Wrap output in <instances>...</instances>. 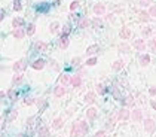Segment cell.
<instances>
[{
    "instance_id": "cell-54",
    "label": "cell",
    "mask_w": 156,
    "mask_h": 137,
    "mask_svg": "<svg viewBox=\"0 0 156 137\" xmlns=\"http://www.w3.org/2000/svg\"><path fill=\"white\" fill-rule=\"evenodd\" d=\"M0 137H5V136H0Z\"/></svg>"
},
{
    "instance_id": "cell-45",
    "label": "cell",
    "mask_w": 156,
    "mask_h": 137,
    "mask_svg": "<svg viewBox=\"0 0 156 137\" xmlns=\"http://www.w3.org/2000/svg\"><path fill=\"white\" fill-rule=\"evenodd\" d=\"M152 2H153V0H140V5L141 6H149Z\"/></svg>"
},
{
    "instance_id": "cell-17",
    "label": "cell",
    "mask_w": 156,
    "mask_h": 137,
    "mask_svg": "<svg viewBox=\"0 0 156 137\" xmlns=\"http://www.w3.org/2000/svg\"><path fill=\"white\" fill-rule=\"evenodd\" d=\"M63 125H64V119H63L61 116H58V118L54 119V124H52V127H54L55 130H61Z\"/></svg>"
},
{
    "instance_id": "cell-43",
    "label": "cell",
    "mask_w": 156,
    "mask_h": 137,
    "mask_svg": "<svg viewBox=\"0 0 156 137\" xmlns=\"http://www.w3.org/2000/svg\"><path fill=\"white\" fill-rule=\"evenodd\" d=\"M94 137H107V133L104 131V130H101V131H97V133H95Z\"/></svg>"
},
{
    "instance_id": "cell-8",
    "label": "cell",
    "mask_w": 156,
    "mask_h": 137,
    "mask_svg": "<svg viewBox=\"0 0 156 137\" xmlns=\"http://www.w3.org/2000/svg\"><path fill=\"white\" fill-rule=\"evenodd\" d=\"M131 116H132V121H135V122L143 121V110L141 109H134L132 113H131Z\"/></svg>"
},
{
    "instance_id": "cell-9",
    "label": "cell",
    "mask_w": 156,
    "mask_h": 137,
    "mask_svg": "<svg viewBox=\"0 0 156 137\" xmlns=\"http://www.w3.org/2000/svg\"><path fill=\"white\" fill-rule=\"evenodd\" d=\"M97 107H89L86 110V118H88V121H94V119H97Z\"/></svg>"
},
{
    "instance_id": "cell-38",
    "label": "cell",
    "mask_w": 156,
    "mask_h": 137,
    "mask_svg": "<svg viewBox=\"0 0 156 137\" xmlns=\"http://www.w3.org/2000/svg\"><path fill=\"white\" fill-rule=\"evenodd\" d=\"M149 46H150V49L153 51V52L156 54V39H152V40L149 42Z\"/></svg>"
},
{
    "instance_id": "cell-51",
    "label": "cell",
    "mask_w": 156,
    "mask_h": 137,
    "mask_svg": "<svg viewBox=\"0 0 156 137\" xmlns=\"http://www.w3.org/2000/svg\"><path fill=\"white\" fill-rule=\"evenodd\" d=\"M39 106H42V104H45V100H39V101H36Z\"/></svg>"
},
{
    "instance_id": "cell-50",
    "label": "cell",
    "mask_w": 156,
    "mask_h": 137,
    "mask_svg": "<svg viewBox=\"0 0 156 137\" xmlns=\"http://www.w3.org/2000/svg\"><path fill=\"white\" fill-rule=\"evenodd\" d=\"M70 33V27H64V34H68Z\"/></svg>"
},
{
    "instance_id": "cell-29",
    "label": "cell",
    "mask_w": 156,
    "mask_h": 137,
    "mask_svg": "<svg viewBox=\"0 0 156 137\" xmlns=\"http://www.w3.org/2000/svg\"><path fill=\"white\" fill-rule=\"evenodd\" d=\"M22 9V0H14V11L20 12Z\"/></svg>"
},
{
    "instance_id": "cell-32",
    "label": "cell",
    "mask_w": 156,
    "mask_h": 137,
    "mask_svg": "<svg viewBox=\"0 0 156 137\" xmlns=\"http://www.w3.org/2000/svg\"><path fill=\"white\" fill-rule=\"evenodd\" d=\"M153 33V30H152V27H144L143 30H141V34H143V36L144 37H149L150 36V34Z\"/></svg>"
},
{
    "instance_id": "cell-36",
    "label": "cell",
    "mask_w": 156,
    "mask_h": 137,
    "mask_svg": "<svg viewBox=\"0 0 156 137\" xmlns=\"http://www.w3.org/2000/svg\"><path fill=\"white\" fill-rule=\"evenodd\" d=\"M106 91H107V90H106V87H104L103 83H98V85H97V92H98V94H101V96H103V94H106Z\"/></svg>"
},
{
    "instance_id": "cell-22",
    "label": "cell",
    "mask_w": 156,
    "mask_h": 137,
    "mask_svg": "<svg viewBox=\"0 0 156 137\" xmlns=\"http://www.w3.org/2000/svg\"><path fill=\"white\" fill-rule=\"evenodd\" d=\"M150 18H152V16L149 15V12H144V11H141L140 14H138V20H140V21H143V22H149V21H150Z\"/></svg>"
},
{
    "instance_id": "cell-21",
    "label": "cell",
    "mask_w": 156,
    "mask_h": 137,
    "mask_svg": "<svg viewBox=\"0 0 156 137\" xmlns=\"http://www.w3.org/2000/svg\"><path fill=\"white\" fill-rule=\"evenodd\" d=\"M89 22L92 24V27H95V28H103V20L100 18V16H95V18L91 20Z\"/></svg>"
},
{
    "instance_id": "cell-15",
    "label": "cell",
    "mask_w": 156,
    "mask_h": 137,
    "mask_svg": "<svg viewBox=\"0 0 156 137\" xmlns=\"http://www.w3.org/2000/svg\"><path fill=\"white\" fill-rule=\"evenodd\" d=\"M100 51V46L98 45H91V46H88V49H86V55L88 57H92V55H95Z\"/></svg>"
},
{
    "instance_id": "cell-31",
    "label": "cell",
    "mask_w": 156,
    "mask_h": 137,
    "mask_svg": "<svg viewBox=\"0 0 156 137\" xmlns=\"http://www.w3.org/2000/svg\"><path fill=\"white\" fill-rule=\"evenodd\" d=\"M88 24H89V20L86 18V16H82V18L79 20V27H80V28L88 27Z\"/></svg>"
},
{
    "instance_id": "cell-52",
    "label": "cell",
    "mask_w": 156,
    "mask_h": 137,
    "mask_svg": "<svg viewBox=\"0 0 156 137\" xmlns=\"http://www.w3.org/2000/svg\"><path fill=\"white\" fill-rule=\"evenodd\" d=\"M3 18H5V14H3V12H0V21H2Z\"/></svg>"
},
{
    "instance_id": "cell-16",
    "label": "cell",
    "mask_w": 156,
    "mask_h": 137,
    "mask_svg": "<svg viewBox=\"0 0 156 137\" xmlns=\"http://www.w3.org/2000/svg\"><path fill=\"white\" fill-rule=\"evenodd\" d=\"M64 94H66V88L63 87V85H59V87H55V90H54V96H55L57 98H61Z\"/></svg>"
},
{
    "instance_id": "cell-35",
    "label": "cell",
    "mask_w": 156,
    "mask_h": 137,
    "mask_svg": "<svg viewBox=\"0 0 156 137\" xmlns=\"http://www.w3.org/2000/svg\"><path fill=\"white\" fill-rule=\"evenodd\" d=\"M34 33H36V25H34V24H30L28 27H27V34H28V36H33Z\"/></svg>"
},
{
    "instance_id": "cell-19",
    "label": "cell",
    "mask_w": 156,
    "mask_h": 137,
    "mask_svg": "<svg viewBox=\"0 0 156 137\" xmlns=\"http://www.w3.org/2000/svg\"><path fill=\"white\" fill-rule=\"evenodd\" d=\"M34 46H36V49L39 51V52H45V51L48 49V43L46 42H42V40H37Z\"/></svg>"
},
{
    "instance_id": "cell-53",
    "label": "cell",
    "mask_w": 156,
    "mask_h": 137,
    "mask_svg": "<svg viewBox=\"0 0 156 137\" xmlns=\"http://www.w3.org/2000/svg\"><path fill=\"white\" fill-rule=\"evenodd\" d=\"M3 97H5V92H3V91H0V98H3Z\"/></svg>"
},
{
    "instance_id": "cell-30",
    "label": "cell",
    "mask_w": 156,
    "mask_h": 137,
    "mask_svg": "<svg viewBox=\"0 0 156 137\" xmlns=\"http://www.w3.org/2000/svg\"><path fill=\"white\" fill-rule=\"evenodd\" d=\"M18 116V112L16 110H11V113L7 115V118H6V122H14V119Z\"/></svg>"
},
{
    "instance_id": "cell-24",
    "label": "cell",
    "mask_w": 156,
    "mask_h": 137,
    "mask_svg": "<svg viewBox=\"0 0 156 137\" xmlns=\"http://www.w3.org/2000/svg\"><path fill=\"white\" fill-rule=\"evenodd\" d=\"M59 22L58 21H54V22H51V25H49V31L52 33V34H55V33H58V30H59Z\"/></svg>"
},
{
    "instance_id": "cell-25",
    "label": "cell",
    "mask_w": 156,
    "mask_h": 137,
    "mask_svg": "<svg viewBox=\"0 0 156 137\" xmlns=\"http://www.w3.org/2000/svg\"><path fill=\"white\" fill-rule=\"evenodd\" d=\"M115 122H116V113L110 115V118L107 119V124H106V128H113L115 127Z\"/></svg>"
},
{
    "instance_id": "cell-20",
    "label": "cell",
    "mask_w": 156,
    "mask_h": 137,
    "mask_svg": "<svg viewBox=\"0 0 156 137\" xmlns=\"http://www.w3.org/2000/svg\"><path fill=\"white\" fill-rule=\"evenodd\" d=\"M12 34H14V37H15V39H22V37L25 36V30H24L22 27H20V28H15Z\"/></svg>"
},
{
    "instance_id": "cell-14",
    "label": "cell",
    "mask_w": 156,
    "mask_h": 137,
    "mask_svg": "<svg viewBox=\"0 0 156 137\" xmlns=\"http://www.w3.org/2000/svg\"><path fill=\"white\" fill-rule=\"evenodd\" d=\"M134 48H135L137 51H144V49H146V42H144V39H137V40L134 42Z\"/></svg>"
},
{
    "instance_id": "cell-39",
    "label": "cell",
    "mask_w": 156,
    "mask_h": 137,
    "mask_svg": "<svg viewBox=\"0 0 156 137\" xmlns=\"http://www.w3.org/2000/svg\"><path fill=\"white\" fill-rule=\"evenodd\" d=\"M77 7H79V2H77V0H74V2H72L70 3V11L73 12V11H76Z\"/></svg>"
},
{
    "instance_id": "cell-5",
    "label": "cell",
    "mask_w": 156,
    "mask_h": 137,
    "mask_svg": "<svg viewBox=\"0 0 156 137\" xmlns=\"http://www.w3.org/2000/svg\"><path fill=\"white\" fill-rule=\"evenodd\" d=\"M155 128H156V122L153 121V119H144V130L147 133H153L155 131Z\"/></svg>"
},
{
    "instance_id": "cell-37",
    "label": "cell",
    "mask_w": 156,
    "mask_h": 137,
    "mask_svg": "<svg viewBox=\"0 0 156 137\" xmlns=\"http://www.w3.org/2000/svg\"><path fill=\"white\" fill-rule=\"evenodd\" d=\"M124 103L126 106H134V98L132 97H126L125 100H124Z\"/></svg>"
},
{
    "instance_id": "cell-27",
    "label": "cell",
    "mask_w": 156,
    "mask_h": 137,
    "mask_svg": "<svg viewBox=\"0 0 156 137\" xmlns=\"http://www.w3.org/2000/svg\"><path fill=\"white\" fill-rule=\"evenodd\" d=\"M39 137H49V128L48 127H40Z\"/></svg>"
},
{
    "instance_id": "cell-40",
    "label": "cell",
    "mask_w": 156,
    "mask_h": 137,
    "mask_svg": "<svg viewBox=\"0 0 156 137\" xmlns=\"http://www.w3.org/2000/svg\"><path fill=\"white\" fill-rule=\"evenodd\" d=\"M7 97H9L11 100H15V97H16V92L14 91V88H11L9 91H7Z\"/></svg>"
},
{
    "instance_id": "cell-23",
    "label": "cell",
    "mask_w": 156,
    "mask_h": 137,
    "mask_svg": "<svg viewBox=\"0 0 156 137\" xmlns=\"http://www.w3.org/2000/svg\"><path fill=\"white\" fill-rule=\"evenodd\" d=\"M22 79H24V75H22V72H21V73H16V75H14V78H12V85H20V83L22 82Z\"/></svg>"
},
{
    "instance_id": "cell-10",
    "label": "cell",
    "mask_w": 156,
    "mask_h": 137,
    "mask_svg": "<svg viewBox=\"0 0 156 137\" xmlns=\"http://www.w3.org/2000/svg\"><path fill=\"white\" fill-rule=\"evenodd\" d=\"M45 66H46V61H45V60H42V58H39L34 63H31V67L34 68V70H42Z\"/></svg>"
},
{
    "instance_id": "cell-13",
    "label": "cell",
    "mask_w": 156,
    "mask_h": 137,
    "mask_svg": "<svg viewBox=\"0 0 156 137\" xmlns=\"http://www.w3.org/2000/svg\"><path fill=\"white\" fill-rule=\"evenodd\" d=\"M83 100H85V103L92 104V103H95V100H97V94H95V92H86Z\"/></svg>"
},
{
    "instance_id": "cell-1",
    "label": "cell",
    "mask_w": 156,
    "mask_h": 137,
    "mask_svg": "<svg viewBox=\"0 0 156 137\" xmlns=\"http://www.w3.org/2000/svg\"><path fill=\"white\" fill-rule=\"evenodd\" d=\"M89 130L88 124H86L85 121H76L73 125H72V137H80L83 134H86Z\"/></svg>"
},
{
    "instance_id": "cell-3",
    "label": "cell",
    "mask_w": 156,
    "mask_h": 137,
    "mask_svg": "<svg viewBox=\"0 0 156 137\" xmlns=\"http://www.w3.org/2000/svg\"><path fill=\"white\" fill-rule=\"evenodd\" d=\"M25 67H27V61L25 60H18L15 64H14V72H16V73H21V72H24L25 70Z\"/></svg>"
},
{
    "instance_id": "cell-34",
    "label": "cell",
    "mask_w": 156,
    "mask_h": 137,
    "mask_svg": "<svg viewBox=\"0 0 156 137\" xmlns=\"http://www.w3.org/2000/svg\"><path fill=\"white\" fill-rule=\"evenodd\" d=\"M85 64L86 66H95V64H97V57H91V58H88V60H86V61H85Z\"/></svg>"
},
{
    "instance_id": "cell-12",
    "label": "cell",
    "mask_w": 156,
    "mask_h": 137,
    "mask_svg": "<svg viewBox=\"0 0 156 137\" xmlns=\"http://www.w3.org/2000/svg\"><path fill=\"white\" fill-rule=\"evenodd\" d=\"M125 66V61L124 60H116V61L111 64V68H113V72H120Z\"/></svg>"
},
{
    "instance_id": "cell-41",
    "label": "cell",
    "mask_w": 156,
    "mask_h": 137,
    "mask_svg": "<svg viewBox=\"0 0 156 137\" xmlns=\"http://www.w3.org/2000/svg\"><path fill=\"white\" fill-rule=\"evenodd\" d=\"M149 15L153 16V18L156 16V5H152V6H150V9H149Z\"/></svg>"
},
{
    "instance_id": "cell-7",
    "label": "cell",
    "mask_w": 156,
    "mask_h": 137,
    "mask_svg": "<svg viewBox=\"0 0 156 137\" xmlns=\"http://www.w3.org/2000/svg\"><path fill=\"white\" fill-rule=\"evenodd\" d=\"M119 36H120V39H124V40L131 39L132 31H131V28H128V27H122V30L119 31Z\"/></svg>"
},
{
    "instance_id": "cell-44",
    "label": "cell",
    "mask_w": 156,
    "mask_h": 137,
    "mask_svg": "<svg viewBox=\"0 0 156 137\" xmlns=\"http://www.w3.org/2000/svg\"><path fill=\"white\" fill-rule=\"evenodd\" d=\"M34 103H36V100H34V98H25V100H24V104H27V106L34 104Z\"/></svg>"
},
{
    "instance_id": "cell-18",
    "label": "cell",
    "mask_w": 156,
    "mask_h": 137,
    "mask_svg": "<svg viewBox=\"0 0 156 137\" xmlns=\"http://www.w3.org/2000/svg\"><path fill=\"white\" fill-rule=\"evenodd\" d=\"M140 66H143V67H146V66H149V63H150V55H147V54H141L140 55Z\"/></svg>"
},
{
    "instance_id": "cell-48",
    "label": "cell",
    "mask_w": 156,
    "mask_h": 137,
    "mask_svg": "<svg viewBox=\"0 0 156 137\" xmlns=\"http://www.w3.org/2000/svg\"><path fill=\"white\" fill-rule=\"evenodd\" d=\"M72 63H73V66H77V64L80 63V58H79V57H76V58H73V60H72Z\"/></svg>"
},
{
    "instance_id": "cell-49",
    "label": "cell",
    "mask_w": 156,
    "mask_h": 137,
    "mask_svg": "<svg viewBox=\"0 0 156 137\" xmlns=\"http://www.w3.org/2000/svg\"><path fill=\"white\" fill-rule=\"evenodd\" d=\"M150 106H152V107L156 110V101H155V100H152V101H150Z\"/></svg>"
},
{
    "instance_id": "cell-33",
    "label": "cell",
    "mask_w": 156,
    "mask_h": 137,
    "mask_svg": "<svg viewBox=\"0 0 156 137\" xmlns=\"http://www.w3.org/2000/svg\"><path fill=\"white\" fill-rule=\"evenodd\" d=\"M119 52H124V54L129 52V45H126V43H120V45H119Z\"/></svg>"
},
{
    "instance_id": "cell-11",
    "label": "cell",
    "mask_w": 156,
    "mask_h": 137,
    "mask_svg": "<svg viewBox=\"0 0 156 137\" xmlns=\"http://www.w3.org/2000/svg\"><path fill=\"white\" fill-rule=\"evenodd\" d=\"M68 43H70V39H68V34H63V36H61V39H59V42H58L59 48H61V49H66V48L68 46Z\"/></svg>"
},
{
    "instance_id": "cell-6",
    "label": "cell",
    "mask_w": 156,
    "mask_h": 137,
    "mask_svg": "<svg viewBox=\"0 0 156 137\" xmlns=\"http://www.w3.org/2000/svg\"><path fill=\"white\" fill-rule=\"evenodd\" d=\"M68 83H70L73 88L80 87V85H82V76H80V75H74V76H72L70 81H68Z\"/></svg>"
},
{
    "instance_id": "cell-26",
    "label": "cell",
    "mask_w": 156,
    "mask_h": 137,
    "mask_svg": "<svg viewBox=\"0 0 156 137\" xmlns=\"http://www.w3.org/2000/svg\"><path fill=\"white\" fill-rule=\"evenodd\" d=\"M25 22H24V20L22 18H14V21H12V27H15V28H20V27H22Z\"/></svg>"
},
{
    "instance_id": "cell-42",
    "label": "cell",
    "mask_w": 156,
    "mask_h": 137,
    "mask_svg": "<svg viewBox=\"0 0 156 137\" xmlns=\"http://www.w3.org/2000/svg\"><path fill=\"white\" fill-rule=\"evenodd\" d=\"M33 127H34V118H28V121H27V128H28V130H31Z\"/></svg>"
},
{
    "instance_id": "cell-4",
    "label": "cell",
    "mask_w": 156,
    "mask_h": 137,
    "mask_svg": "<svg viewBox=\"0 0 156 137\" xmlns=\"http://www.w3.org/2000/svg\"><path fill=\"white\" fill-rule=\"evenodd\" d=\"M92 11H94V14L97 16L104 15V14H106V5H104V3H97V5H94Z\"/></svg>"
},
{
    "instance_id": "cell-47",
    "label": "cell",
    "mask_w": 156,
    "mask_h": 137,
    "mask_svg": "<svg viewBox=\"0 0 156 137\" xmlns=\"http://www.w3.org/2000/svg\"><path fill=\"white\" fill-rule=\"evenodd\" d=\"M149 94L153 97V96H156V85L155 87H150V90H149Z\"/></svg>"
},
{
    "instance_id": "cell-28",
    "label": "cell",
    "mask_w": 156,
    "mask_h": 137,
    "mask_svg": "<svg viewBox=\"0 0 156 137\" xmlns=\"http://www.w3.org/2000/svg\"><path fill=\"white\" fill-rule=\"evenodd\" d=\"M58 81H59V83H61L63 87H66V85L68 83V81H70V76H68V75H61Z\"/></svg>"
},
{
    "instance_id": "cell-2",
    "label": "cell",
    "mask_w": 156,
    "mask_h": 137,
    "mask_svg": "<svg viewBox=\"0 0 156 137\" xmlns=\"http://www.w3.org/2000/svg\"><path fill=\"white\" fill-rule=\"evenodd\" d=\"M131 118V112L126 109V107H122V109H119L118 112H116V119L118 121H126V119Z\"/></svg>"
},
{
    "instance_id": "cell-46",
    "label": "cell",
    "mask_w": 156,
    "mask_h": 137,
    "mask_svg": "<svg viewBox=\"0 0 156 137\" xmlns=\"http://www.w3.org/2000/svg\"><path fill=\"white\" fill-rule=\"evenodd\" d=\"M106 20H107V21H110V22H113V21H115V15H113V14L106 15Z\"/></svg>"
}]
</instances>
